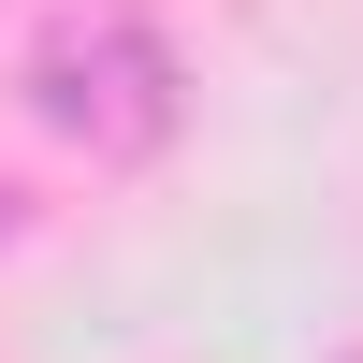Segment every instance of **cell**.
Returning <instances> with one entry per match:
<instances>
[{
    "label": "cell",
    "mask_w": 363,
    "mask_h": 363,
    "mask_svg": "<svg viewBox=\"0 0 363 363\" xmlns=\"http://www.w3.org/2000/svg\"><path fill=\"white\" fill-rule=\"evenodd\" d=\"M29 116L58 145H87V160H160L174 116H189V87H174V44L145 15H73L29 58Z\"/></svg>",
    "instance_id": "1"
},
{
    "label": "cell",
    "mask_w": 363,
    "mask_h": 363,
    "mask_svg": "<svg viewBox=\"0 0 363 363\" xmlns=\"http://www.w3.org/2000/svg\"><path fill=\"white\" fill-rule=\"evenodd\" d=\"M0 233H15V189H0Z\"/></svg>",
    "instance_id": "2"
}]
</instances>
